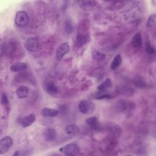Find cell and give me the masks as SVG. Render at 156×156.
I'll return each instance as SVG.
<instances>
[{"mask_svg":"<svg viewBox=\"0 0 156 156\" xmlns=\"http://www.w3.org/2000/svg\"><path fill=\"white\" fill-rule=\"evenodd\" d=\"M65 130L67 134L74 135L79 132V128L75 124H70L66 126Z\"/></svg>","mask_w":156,"mask_h":156,"instance_id":"5bb4252c","label":"cell"},{"mask_svg":"<svg viewBox=\"0 0 156 156\" xmlns=\"http://www.w3.org/2000/svg\"><path fill=\"white\" fill-rule=\"evenodd\" d=\"M105 55L104 54L101 53L99 51H93L92 52V57L93 59L96 60H102L104 59Z\"/></svg>","mask_w":156,"mask_h":156,"instance_id":"ffe728a7","label":"cell"},{"mask_svg":"<svg viewBox=\"0 0 156 156\" xmlns=\"http://www.w3.org/2000/svg\"><path fill=\"white\" fill-rule=\"evenodd\" d=\"M88 41V36L85 34H79L76 38V44L81 46Z\"/></svg>","mask_w":156,"mask_h":156,"instance_id":"ac0fdd59","label":"cell"},{"mask_svg":"<svg viewBox=\"0 0 156 156\" xmlns=\"http://www.w3.org/2000/svg\"><path fill=\"white\" fill-rule=\"evenodd\" d=\"M29 16L24 11H18L16 13L15 23L18 27H25L29 23Z\"/></svg>","mask_w":156,"mask_h":156,"instance_id":"7a4b0ae2","label":"cell"},{"mask_svg":"<svg viewBox=\"0 0 156 156\" xmlns=\"http://www.w3.org/2000/svg\"><path fill=\"white\" fill-rule=\"evenodd\" d=\"M26 49L30 52H36L39 49V43L37 38L34 37L28 38L24 43Z\"/></svg>","mask_w":156,"mask_h":156,"instance_id":"5b68a950","label":"cell"},{"mask_svg":"<svg viewBox=\"0 0 156 156\" xmlns=\"http://www.w3.org/2000/svg\"><path fill=\"white\" fill-rule=\"evenodd\" d=\"M110 98H112L111 95L109 94H105V93L101 94L96 96V99H110Z\"/></svg>","mask_w":156,"mask_h":156,"instance_id":"603a6c76","label":"cell"},{"mask_svg":"<svg viewBox=\"0 0 156 156\" xmlns=\"http://www.w3.org/2000/svg\"><path fill=\"white\" fill-rule=\"evenodd\" d=\"M44 89L48 94L51 96H55L59 92L58 86L52 82H48L44 85Z\"/></svg>","mask_w":156,"mask_h":156,"instance_id":"52a82bcc","label":"cell"},{"mask_svg":"<svg viewBox=\"0 0 156 156\" xmlns=\"http://www.w3.org/2000/svg\"><path fill=\"white\" fill-rule=\"evenodd\" d=\"M27 65L25 62H17L10 66V70L12 72H18L24 70L27 68Z\"/></svg>","mask_w":156,"mask_h":156,"instance_id":"4fadbf2b","label":"cell"},{"mask_svg":"<svg viewBox=\"0 0 156 156\" xmlns=\"http://www.w3.org/2000/svg\"><path fill=\"white\" fill-rule=\"evenodd\" d=\"M69 49V46L67 43H62L57 48L55 52V58L57 60H61L65 54L68 52Z\"/></svg>","mask_w":156,"mask_h":156,"instance_id":"8992f818","label":"cell"},{"mask_svg":"<svg viewBox=\"0 0 156 156\" xmlns=\"http://www.w3.org/2000/svg\"><path fill=\"white\" fill-rule=\"evenodd\" d=\"M13 144V140L10 136H5L0 140V154L7 152Z\"/></svg>","mask_w":156,"mask_h":156,"instance_id":"277c9868","label":"cell"},{"mask_svg":"<svg viewBox=\"0 0 156 156\" xmlns=\"http://www.w3.org/2000/svg\"><path fill=\"white\" fill-rule=\"evenodd\" d=\"M44 138L48 141H52L55 140L57 137L56 131L52 128L46 129L43 133Z\"/></svg>","mask_w":156,"mask_h":156,"instance_id":"30bf717a","label":"cell"},{"mask_svg":"<svg viewBox=\"0 0 156 156\" xmlns=\"http://www.w3.org/2000/svg\"><path fill=\"white\" fill-rule=\"evenodd\" d=\"M29 88L24 85H20L18 87L16 90V94L20 99H24L27 98L29 95Z\"/></svg>","mask_w":156,"mask_h":156,"instance_id":"9c48e42d","label":"cell"},{"mask_svg":"<svg viewBox=\"0 0 156 156\" xmlns=\"http://www.w3.org/2000/svg\"><path fill=\"white\" fill-rule=\"evenodd\" d=\"M145 51L149 55H152L155 54V51L154 48L151 44L149 42H147L145 45Z\"/></svg>","mask_w":156,"mask_h":156,"instance_id":"44dd1931","label":"cell"},{"mask_svg":"<svg viewBox=\"0 0 156 156\" xmlns=\"http://www.w3.org/2000/svg\"><path fill=\"white\" fill-rule=\"evenodd\" d=\"M112 85V80L110 79H106L102 83L98 86L97 88L99 91H105L111 87Z\"/></svg>","mask_w":156,"mask_h":156,"instance_id":"e0dca14e","label":"cell"},{"mask_svg":"<svg viewBox=\"0 0 156 156\" xmlns=\"http://www.w3.org/2000/svg\"><path fill=\"white\" fill-rule=\"evenodd\" d=\"M132 45L134 48H139L142 45V37L141 32H137L133 37L132 40Z\"/></svg>","mask_w":156,"mask_h":156,"instance_id":"7c38bea8","label":"cell"},{"mask_svg":"<svg viewBox=\"0 0 156 156\" xmlns=\"http://www.w3.org/2000/svg\"><path fill=\"white\" fill-rule=\"evenodd\" d=\"M78 108L79 111L85 115L91 114L96 108L95 104L88 100H83L79 102Z\"/></svg>","mask_w":156,"mask_h":156,"instance_id":"6da1fadb","label":"cell"},{"mask_svg":"<svg viewBox=\"0 0 156 156\" xmlns=\"http://www.w3.org/2000/svg\"><path fill=\"white\" fill-rule=\"evenodd\" d=\"M85 122L89 126H90L93 129H97L99 125V119L96 116H91L87 118Z\"/></svg>","mask_w":156,"mask_h":156,"instance_id":"9a60e30c","label":"cell"},{"mask_svg":"<svg viewBox=\"0 0 156 156\" xmlns=\"http://www.w3.org/2000/svg\"><path fill=\"white\" fill-rule=\"evenodd\" d=\"M121 63H122V57H121V56L119 54L116 55L114 57L113 61L111 63V65H110L111 69H112V70L117 69L119 68V66L121 65Z\"/></svg>","mask_w":156,"mask_h":156,"instance_id":"2e32d148","label":"cell"},{"mask_svg":"<svg viewBox=\"0 0 156 156\" xmlns=\"http://www.w3.org/2000/svg\"><path fill=\"white\" fill-rule=\"evenodd\" d=\"M135 83L136 84V86L139 87H144L143 85L145 83V82L143 80H137L135 82Z\"/></svg>","mask_w":156,"mask_h":156,"instance_id":"cb8c5ba5","label":"cell"},{"mask_svg":"<svg viewBox=\"0 0 156 156\" xmlns=\"http://www.w3.org/2000/svg\"><path fill=\"white\" fill-rule=\"evenodd\" d=\"M59 113V111L57 109L51 108H44L41 111V115L44 117H55Z\"/></svg>","mask_w":156,"mask_h":156,"instance_id":"8fae6325","label":"cell"},{"mask_svg":"<svg viewBox=\"0 0 156 156\" xmlns=\"http://www.w3.org/2000/svg\"><path fill=\"white\" fill-rule=\"evenodd\" d=\"M27 155V154H26L23 151H16L13 154V155H14V156L15 155V156H21V155Z\"/></svg>","mask_w":156,"mask_h":156,"instance_id":"d4e9b609","label":"cell"},{"mask_svg":"<svg viewBox=\"0 0 156 156\" xmlns=\"http://www.w3.org/2000/svg\"><path fill=\"white\" fill-rule=\"evenodd\" d=\"M36 120V116L34 113H31L25 116L21 119L20 124L23 127H27L31 126Z\"/></svg>","mask_w":156,"mask_h":156,"instance_id":"ba28073f","label":"cell"},{"mask_svg":"<svg viewBox=\"0 0 156 156\" xmlns=\"http://www.w3.org/2000/svg\"><path fill=\"white\" fill-rule=\"evenodd\" d=\"M156 24V15L155 14H152L150 15L146 22V26L148 27H152Z\"/></svg>","mask_w":156,"mask_h":156,"instance_id":"d6986e66","label":"cell"},{"mask_svg":"<svg viewBox=\"0 0 156 156\" xmlns=\"http://www.w3.org/2000/svg\"><path fill=\"white\" fill-rule=\"evenodd\" d=\"M1 104L5 107H9V99L6 95L5 93H2L1 94Z\"/></svg>","mask_w":156,"mask_h":156,"instance_id":"7402d4cb","label":"cell"},{"mask_svg":"<svg viewBox=\"0 0 156 156\" xmlns=\"http://www.w3.org/2000/svg\"><path fill=\"white\" fill-rule=\"evenodd\" d=\"M59 151L65 155H76L79 151V148L75 143H69L59 149Z\"/></svg>","mask_w":156,"mask_h":156,"instance_id":"3957f363","label":"cell"}]
</instances>
